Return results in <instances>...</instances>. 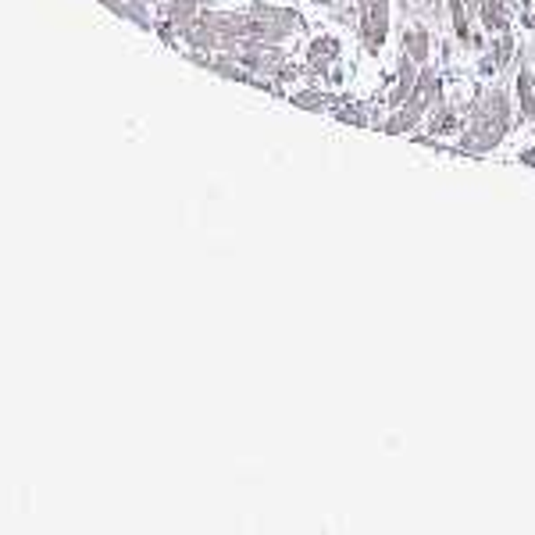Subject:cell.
Returning a JSON list of instances; mask_svg holds the SVG:
<instances>
[{
	"instance_id": "cell-1",
	"label": "cell",
	"mask_w": 535,
	"mask_h": 535,
	"mask_svg": "<svg viewBox=\"0 0 535 535\" xmlns=\"http://www.w3.org/2000/svg\"><path fill=\"white\" fill-rule=\"evenodd\" d=\"M511 97L504 86H486L475 104H471V122L461 136V150L468 154H489L493 147L504 143L507 129H511Z\"/></svg>"
},
{
	"instance_id": "cell-2",
	"label": "cell",
	"mask_w": 535,
	"mask_h": 535,
	"mask_svg": "<svg viewBox=\"0 0 535 535\" xmlns=\"http://www.w3.org/2000/svg\"><path fill=\"white\" fill-rule=\"evenodd\" d=\"M439 97H443V79H439V72L436 68H421L418 72V82H414V89L407 93V100L396 107V115L386 122V132L389 136H396V132H407V129H414L436 104H439Z\"/></svg>"
},
{
	"instance_id": "cell-3",
	"label": "cell",
	"mask_w": 535,
	"mask_h": 535,
	"mask_svg": "<svg viewBox=\"0 0 535 535\" xmlns=\"http://www.w3.org/2000/svg\"><path fill=\"white\" fill-rule=\"evenodd\" d=\"M357 14H361V39L368 54H378L389 36V0H357Z\"/></svg>"
},
{
	"instance_id": "cell-4",
	"label": "cell",
	"mask_w": 535,
	"mask_h": 535,
	"mask_svg": "<svg viewBox=\"0 0 535 535\" xmlns=\"http://www.w3.org/2000/svg\"><path fill=\"white\" fill-rule=\"evenodd\" d=\"M518 122H535V43L522 54L518 68Z\"/></svg>"
},
{
	"instance_id": "cell-5",
	"label": "cell",
	"mask_w": 535,
	"mask_h": 535,
	"mask_svg": "<svg viewBox=\"0 0 535 535\" xmlns=\"http://www.w3.org/2000/svg\"><path fill=\"white\" fill-rule=\"evenodd\" d=\"M414 82H418V61H414L411 54H403V50H400V64H396V89H393L389 104H393V107H400V104L407 100V93L414 89Z\"/></svg>"
},
{
	"instance_id": "cell-6",
	"label": "cell",
	"mask_w": 535,
	"mask_h": 535,
	"mask_svg": "<svg viewBox=\"0 0 535 535\" xmlns=\"http://www.w3.org/2000/svg\"><path fill=\"white\" fill-rule=\"evenodd\" d=\"M403 54H411L418 64H429V57H432V32L425 25H407V32H403Z\"/></svg>"
},
{
	"instance_id": "cell-7",
	"label": "cell",
	"mask_w": 535,
	"mask_h": 535,
	"mask_svg": "<svg viewBox=\"0 0 535 535\" xmlns=\"http://www.w3.org/2000/svg\"><path fill=\"white\" fill-rule=\"evenodd\" d=\"M479 21L500 36V32H511V21H507V11H504V0H479Z\"/></svg>"
},
{
	"instance_id": "cell-8",
	"label": "cell",
	"mask_w": 535,
	"mask_h": 535,
	"mask_svg": "<svg viewBox=\"0 0 535 535\" xmlns=\"http://www.w3.org/2000/svg\"><path fill=\"white\" fill-rule=\"evenodd\" d=\"M450 14H454V32H457V39H461L464 47L479 50V47H482V39L471 32V21H468V11H464V0H450Z\"/></svg>"
},
{
	"instance_id": "cell-9",
	"label": "cell",
	"mask_w": 535,
	"mask_h": 535,
	"mask_svg": "<svg viewBox=\"0 0 535 535\" xmlns=\"http://www.w3.org/2000/svg\"><path fill=\"white\" fill-rule=\"evenodd\" d=\"M511 57H514V36H511V32H500L482 68H486V72H493V68L500 72V68H507V64H511Z\"/></svg>"
},
{
	"instance_id": "cell-10",
	"label": "cell",
	"mask_w": 535,
	"mask_h": 535,
	"mask_svg": "<svg viewBox=\"0 0 535 535\" xmlns=\"http://www.w3.org/2000/svg\"><path fill=\"white\" fill-rule=\"evenodd\" d=\"M335 57H339V43L335 39H314V47H310V72L325 75Z\"/></svg>"
},
{
	"instance_id": "cell-11",
	"label": "cell",
	"mask_w": 535,
	"mask_h": 535,
	"mask_svg": "<svg viewBox=\"0 0 535 535\" xmlns=\"http://www.w3.org/2000/svg\"><path fill=\"white\" fill-rule=\"evenodd\" d=\"M450 129H457V115H454V111H443V115H436V122H432V132H450Z\"/></svg>"
},
{
	"instance_id": "cell-12",
	"label": "cell",
	"mask_w": 535,
	"mask_h": 535,
	"mask_svg": "<svg viewBox=\"0 0 535 535\" xmlns=\"http://www.w3.org/2000/svg\"><path fill=\"white\" fill-rule=\"evenodd\" d=\"M425 4H436V0H425Z\"/></svg>"
}]
</instances>
